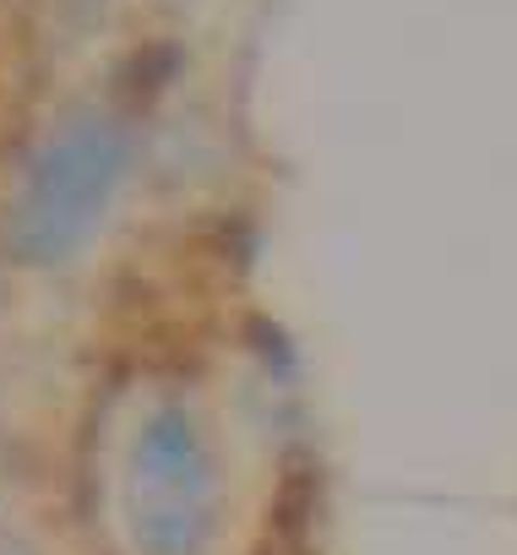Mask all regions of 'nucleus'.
<instances>
[{"mask_svg":"<svg viewBox=\"0 0 517 555\" xmlns=\"http://www.w3.org/2000/svg\"><path fill=\"white\" fill-rule=\"evenodd\" d=\"M126 175V131L104 115L72 120L34 164L28 191L12 218V245L23 261H61L72 256L99 218L109 212V196Z\"/></svg>","mask_w":517,"mask_h":555,"instance_id":"f257e3e1","label":"nucleus"},{"mask_svg":"<svg viewBox=\"0 0 517 555\" xmlns=\"http://www.w3.org/2000/svg\"><path fill=\"white\" fill-rule=\"evenodd\" d=\"M212 517V468L185 409L142 420L126 457V528L142 555H191Z\"/></svg>","mask_w":517,"mask_h":555,"instance_id":"f03ea898","label":"nucleus"}]
</instances>
